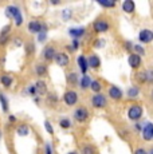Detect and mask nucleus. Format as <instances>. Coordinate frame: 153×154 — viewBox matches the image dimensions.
Wrapping results in <instances>:
<instances>
[{"mask_svg":"<svg viewBox=\"0 0 153 154\" xmlns=\"http://www.w3.org/2000/svg\"><path fill=\"white\" fill-rule=\"evenodd\" d=\"M5 14H7L8 17L14 19L16 27H20V26L23 24V15H22V11H20L19 7H16V5H8V7L5 8Z\"/></svg>","mask_w":153,"mask_h":154,"instance_id":"nucleus-1","label":"nucleus"},{"mask_svg":"<svg viewBox=\"0 0 153 154\" xmlns=\"http://www.w3.org/2000/svg\"><path fill=\"white\" fill-rule=\"evenodd\" d=\"M142 106L141 105H137V103H134V105H130L128 109V118L130 121H133V122H138V121L141 119V117H142Z\"/></svg>","mask_w":153,"mask_h":154,"instance_id":"nucleus-2","label":"nucleus"},{"mask_svg":"<svg viewBox=\"0 0 153 154\" xmlns=\"http://www.w3.org/2000/svg\"><path fill=\"white\" fill-rule=\"evenodd\" d=\"M73 117H74V119L78 123H85V122H87V119H89L90 112L85 106H79V107H76L74 110V112H73Z\"/></svg>","mask_w":153,"mask_h":154,"instance_id":"nucleus-3","label":"nucleus"},{"mask_svg":"<svg viewBox=\"0 0 153 154\" xmlns=\"http://www.w3.org/2000/svg\"><path fill=\"white\" fill-rule=\"evenodd\" d=\"M106 105H108V98L102 93L94 94L92 97V106L94 109H104L106 107Z\"/></svg>","mask_w":153,"mask_h":154,"instance_id":"nucleus-4","label":"nucleus"},{"mask_svg":"<svg viewBox=\"0 0 153 154\" xmlns=\"http://www.w3.org/2000/svg\"><path fill=\"white\" fill-rule=\"evenodd\" d=\"M78 100H79V95L74 90H67L66 93L63 94V102L66 103L67 106H74V105H76Z\"/></svg>","mask_w":153,"mask_h":154,"instance_id":"nucleus-5","label":"nucleus"},{"mask_svg":"<svg viewBox=\"0 0 153 154\" xmlns=\"http://www.w3.org/2000/svg\"><path fill=\"white\" fill-rule=\"evenodd\" d=\"M110 28V23L106 19H97L93 23V29L97 34H102V32H106Z\"/></svg>","mask_w":153,"mask_h":154,"instance_id":"nucleus-6","label":"nucleus"},{"mask_svg":"<svg viewBox=\"0 0 153 154\" xmlns=\"http://www.w3.org/2000/svg\"><path fill=\"white\" fill-rule=\"evenodd\" d=\"M55 63L58 64L59 67H67L70 64V58L69 55L66 54V52L61 51V52H57V55H55Z\"/></svg>","mask_w":153,"mask_h":154,"instance_id":"nucleus-7","label":"nucleus"},{"mask_svg":"<svg viewBox=\"0 0 153 154\" xmlns=\"http://www.w3.org/2000/svg\"><path fill=\"white\" fill-rule=\"evenodd\" d=\"M138 40L141 43H151L153 40V31L152 29H148V28H144L140 31L138 34Z\"/></svg>","mask_w":153,"mask_h":154,"instance_id":"nucleus-8","label":"nucleus"},{"mask_svg":"<svg viewBox=\"0 0 153 154\" xmlns=\"http://www.w3.org/2000/svg\"><path fill=\"white\" fill-rule=\"evenodd\" d=\"M55 55H57V51L52 46H46L42 51V58L45 59L46 62H51L55 59Z\"/></svg>","mask_w":153,"mask_h":154,"instance_id":"nucleus-9","label":"nucleus"},{"mask_svg":"<svg viewBox=\"0 0 153 154\" xmlns=\"http://www.w3.org/2000/svg\"><path fill=\"white\" fill-rule=\"evenodd\" d=\"M128 63H129V66H130V69L137 70V69H140L141 64H142V59L137 54H130L128 58Z\"/></svg>","mask_w":153,"mask_h":154,"instance_id":"nucleus-10","label":"nucleus"},{"mask_svg":"<svg viewBox=\"0 0 153 154\" xmlns=\"http://www.w3.org/2000/svg\"><path fill=\"white\" fill-rule=\"evenodd\" d=\"M142 138L146 142L153 141V123L152 122H146L145 126L142 127Z\"/></svg>","mask_w":153,"mask_h":154,"instance_id":"nucleus-11","label":"nucleus"},{"mask_svg":"<svg viewBox=\"0 0 153 154\" xmlns=\"http://www.w3.org/2000/svg\"><path fill=\"white\" fill-rule=\"evenodd\" d=\"M108 93H109V98L113 100H121L123 97L122 90L120 87H117V86H110Z\"/></svg>","mask_w":153,"mask_h":154,"instance_id":"nucleus-12","label":"nucleus"},{"mask_svg":"<svg viewBox=\"0 0 153 154\" xmlns=\"http://www.w3.org/2000/svg\"><path fill=\"white\" fill-rule=\"evenodd\" d=\"M87 64H89V69L97 70L101 67V59H99L98 55L92 54V55L87 56Z\"/></svg>","mask_w":153,"mask_h":154,"instance_id":"nucleus-13","label":"nucleus"},{"mask_svg":"<svg viewBox=\"0 0 153 154\" xmlns=\"http://www.w3.org/2000/svg\"><path fill=\"white\" fill-rule=\"evenodd\" d=\"M42 26H43V23H40L39 20H31L27 26V29H28L30 34H36L38 35L40 31H42Z\"/></svg>","mask_w":153,"mask_h":154,"instance_id":"nucleus-14","label":"nucleus"},{"mask_svg":"<svg viewBox=\"0 0 153 154\" xmlns=\"http://www.w3.org/2000/svg\"><path fill=\"white\" fill-rule=\"evenodd\" d=\"M85 34H86V29L83 27H78V28L74 27V28L69 29V35L73 36V39H76V40H79V38L85 36Z\"/></svg>","mask_w":153,"mask_h":154,"instance_id":"nucleus-15","label":"nucleus"},{"mask_svg":"<svg viewBox=\"0 0 153 154\" xmlns=\"http://www.w3.org/2000/svg\"><path fill=\"white\" fill-rule=\"evenodd\" d=\"M76 63H78L81 72L83 74V75H86L87 69H89V64H87V58L85 55H79L78 59H76Z\"/></svg>","mask_w":153,"mask_h":154,"instance_id":"nucleus-16","label":"nucleus"},{"mask_svg":"<svg viewBox=\"0 0 153 154\" xmlns=\"http://www.w3.org/2000/svg\"><path fill=\"white\" fill-rule=\"evenodd\" d=\"M35 88H36V94L38 95H46L47 94V83L45 81H42V79H39V81L35 83Z\"/></svg>","mask_w":153,"mask_h":154,"instance_id":"nucleus-17","label":"nucleus"},{"mask_svg":"<svg viewBox=\"0 0 153 154\" xmlns=\"http://www.w3.org/2000/svg\"><path fill=\"white\" fill-rule=\"evenodd\" d=\"M136 10V3L133 0H125L122 3V11L126 14H133Z\"/></svg>","mask_w":153,"mask_h":154,"instance_id":"nucleus-18","label":"nucleus"},{"mask_svg":"<svg viewBox=\"0 0 153 154\" xmlns=\"http://www.w3.org/2000/svg\"><path fill=\"white\" fill-rule=\"evenodd\" d=\"M66 82L69 83L70 86H75L76 83H79V74L78 72H69L66 75Z\"/></svg>","mask_w":153,"mask_h":154,"instance_id":"nucleus-19","label":"nucleus"},{"mask_svg":"<svg viewBox=\"0 0 153 154\" xmlns=\"http://www.w3.org/2000/svg\"><path fill=\"white\" fill-rule=\"evenodd\" d=\"M14 79L12 76H10L8 74H3V75H0V83H2L3 86H4L5 88L11 87V85H12Z\"/></svg>","mask_w":153,"mask_h":154,"instance_id":"nucleus-20","label":"nucleus"},{"mask_svg":"<svg viewBox=\"0 0 153 154\" xmlns=\"http://www.w3.org/2000/svg\"><path fill=\"white\" fill-rule=\"evenodd\" d=\"M16 133L20 137H26V135H28V133H30V127L26 125V123H20V125L16 127Z\"/></svg>","mask_w":153,"mask_h":154,"instance_id":"nucleus-21","label":"nucleus"},{"mask_svg":"<svg viewBox=\"0 0 153 154\" xmlns=\"http://www.w3.org/2000/svg\"><path fill=\"white\" fill-rule=\"evenodd\" d=\"M79 85H81V88L82 90H87V88H90V85H92V79H90V76L87 75H83L82 76V79L79 81Z\"/></svg>","mask_w":153,"mask_h":154,"instance_id":"nucleus-22","label":"nucleus"},{"mask_svg":"<svg viewBox=\"0 0 153 154\" xmlns=\"http://www.w3.org/2000/svg\"><path fill=\"white\" fill-rule=\"evenodd\" d=\"M35 72L38 76H46L47 75V66L43 63H38L35 66Z\"/></svg>","mask_w":153,"mask_h":154,"instance_id":"nucleus-23","label":"nucleus"},{"mask_svg":"<svg viewBox=\"0 0 153 154\" xmlns=\"http://www.w3.org/2000/svg\"><path fill=\"white\" fill-rule=\"evenodd\" d=\"M81 153L82 154H97V150L93 145L85 143V145H82V147H81Z\"/></svg>","mask_w":153,"mask_h":154,"instance_id":"nucleus-24","label":"nucleus"},{"mask_svg":"<svg viewBox=\"0 0 153 154\" xmlns=\"http://www.w3.org/2000/svg\"><path fill=\"white\" fill-rule=\"evenodd\" d=\"M0 105H2V109H3V111L4 112H7L8 110H10V103H8V99L3 93H0Z\"/></svg>","mask_w":153,"mask_h":154,"instance_id":"nucleus-25","label":"nucleus"},{"mask_svg":"<svg viewBox=\"0 0 153 154\" xmlns=\"http://www.w3.org/2000/svg\"><path fill=\"white\" fill-rule=\"evenodd\" d=\"M90 90H92L94 94L101 93V90H102V83H101L99 81H92V85H90Z\"/></svg>","mask_w":153,"mask_h":154,"instance_id":"nucleus-26","label":"nucleus"},{"mask_svg":"<svg viewBox=\"0 0 153 154\" xmlns=\"http://www.w3.org/2000/svg\"><path fill=\"white\" fill-rule=\"evenodd\" d=\"M97 3L104 8H114L116 7V2H114V0H97Z\"/></svg>","mask_w":153,"mask_h":154,"instance_id":"nucleus-27","label":"nucleus"},{"mask_svg":"<svg viewBox=\"0 0 153 154\" xmlns=\"http://www.w3.org/2000/svg\"><path fill=\"white\" fill-rule=\"evenodd\" d=\"M138 94H140V88H138L137 86H132V87L128 90V97L129 98H132V99L137 98Z\"/></svg>","mask_w":153,"mask_h":154,"instance_id":"nucleus-28","label":"nucleus"},{"mask_svg":"<svg viewBox=\"0 0 153 154\" xmlns=\"http://www.w3.org/2000/svg\"><path fill=\"white\" fill-rule=\"evenodd\" d=\"M136 81L138 85H144L146 83V71H141V72L136 74Z\"/></svg>","mask_w":153,"mask_h":154,"instance_id":"nucleus-29","label":"nucleus"},{"mask_svg":"<svg viewBox=\"0 0 153 154\" xmlns=\"http://www.w3.org/2000/svg\"><path fill=\"white\" fill-rule=\"evenodd\" d=\"M46 39H47V26L43 24L42 26V31L38 34V40H39L40 43H43Z\"/></svg>","mask_w":153,"mask_h":154,"instance_id":"nucleus-30","label":"nucleus"},{"mask_svg":"<svg viewBox=\"0 0 153 154\" xmlns=\"http://www.w3.org/2000/svg\"><path fill=\"white\" fill-rule=\"evenodd\" d=\"M59 126L62 127V129H70V127H71V122H70L69 118H61Z\"/></svg>","mask_w":153,"mask_h":154,"instance_id":"nucleus-31","label":"nucleus"},{"mask_svg":"<svg viewBox=\"0 0 153 154\" xmlns=\"http://www.w3.org/2000/svg\"><path fill=\"white\" fill-rule=\"evenodd\" d=\"M26 52H27V55H31L35 52V44L32 42H27L26 43Z\"/></svg>","mask_w":153,"mask_h":154,"instance_id":"nucleus-32","label":"nucleus"},{"mask_svg":"<svg viewBox=\"0 0 153 154\" xmlns=\"http://www.w3.org/2000/svg\"><path fill=\"white\" fill-rule=\"evenodd\" d=\"M133 50H134V52H136L137 55H140V56H142L144 54H145V48H144L141 44H134Z\"/></svg>","mask_w":153,"mask_h":154,"instance_id":"nucleus-33","label":"nucleus"},{"mask_svg":"<svg viewBox=\"0 0 153 154\" xmlns=\"http://www.w3.org/2000/svg\"><path fill=\"white\" fill-rule=\"evenodd\" d=\"M58 95L57 94H54V93H50L48 94V97H47V100H48L50 103H51V105H54V103H57L58 102Z\"/></svg>","mask_w":153,"mask_h":154,"instance_id":"nucleus-34","label":"nucleus"},{"mask_svg":"<svg viewBox=\"0 0 153 154\" xmlns=\"http://www.w3.org/2000/svg\"><path fill=\"white\" fill-rule=\"evenodd\" d=\"M45 127H46V131L50 135L54 134V129H52V125L50 123V121H45Z\"/></svg>","mask_w":153,"mask_h":154,"instance_id":"nucleus-35","label":"nucleus"},{"mask_svg":"<svg viewBox=\"0 0 153 154\" xmlns=\"http://www.w3.org/2000/svg\"><path fill=\"white\" fill-rule=\"evenodd\" d=\"M146 83H148V85H153V70H148V71H146Z\"/></svg>","mask_w":153,"mask_h":154,"instance_id":"nucleus-36","label":"nucleus"},{"mask_svg":"<svg viewBox=\"0 0 153 154\" xmlns=\"http://www.w3.org/2000/svg\"><path fill=\"white\" fill-rule=\"evenodd\" d=\"M94 48H102V47L105 46V40L104 39H97V40H94Z\"/></svg>","mask_w":153,"mask_h":154,"instance_id":"nucleus-37","label":"nucleus"},{"mask_svg":"<svg viewBox=\"0 0 153 154\" xmlns=\"http://www.w3.org/2000/svg\"><path fill=\"white\" fill-rule=\"evenodd\" d=\"M10 31H11V26H5L4 28L2 29V32H0V36H10Z\"/></svg>","mask_w":153,"mask_h":154,"instance_id":"nucleus-38","label":"nucleus"},{"mask_svg":"<svg viewBox=\"0 0 153 154\" xmlns=\"http://www.w3.org/2000/svg\"><path fill=\"white\" fill-rule=\"evenodd\" d=\"M27 91H28V94H30L31 97H36V95H38V94H36V88H35V85H31V86H28Z\"/></svg>","mask_w":153,"mask_h":154,"instance_id":"nucleus-39","label":"nucleus"},{"mask_svg":"<svg viewBox=\"0 0 153 154\" xmlns=\"http://www.w3.org/2000/svg\"><path fill=\"white\" fill-rule=\"evenodd\" d=\"M11 36H0V46H5L8 42H10Z\"/></svg>","mask_w":153,"mask_h":154,"instance_id":"nucleus-40","label":"nucleus"},{"mask_svg":"<svg viewBox=\"0 0 153 154\" xmlns=\"http://www.w3.org/2000/svg\"><path fill=\"white\" fill-rule=\"evenodd\" d=\"M73 44H71V50L73 51H75V50H78L79 48V46H81V44H79V40H76V39H73V42H71Z\"/></svg>","mask_w":153,"mask_h":154,"instance_id":"nucleus-41","label":"nucleus"},{"mask_svg":"<svg viewBox=\"0 0 153 154\" xmlns=\"http://www.w3.org/2000/svg\"><path fill=\"white\" fill-rule=\"evenodd\" d=\"M45 153L46 154H52V146L47 142V143H45Z\"/></svg>","mask_w":153,"mask_h":154,"instance_id":"nucleus-42","label":"nucleus"},{"mask_svg":"<svg viewBox=\"0 0 153 154\" xmlns=\"http://www.w3.org/2000/svg\"><path fill=\"white\" fill-rule=\"evenodd\" d=\"M133 42H125V48H126V51L129 52V54H130V51L132 50H133Z\"/></svg>","mask_w":153,"mask_h":154,"instance_id":"nucleus-43","label":"nucleus"},{"mask_svg":"<svg viewBox=\"0 0 153 154\" xmlns=\"http://www.w3.org/2000/svg\"><path fill=\"white\" fill-rule=\"evenodd\" d=\"M12 43H15V46H16V47L23 46V40L20 39V38H15V39H12Z\"/></svg>","mask_w":153,"mask_h":154,"instance_id":"nucleus-44","label":"nucleus"},{"mask_svg":"<svg viewBox=\"0 0 153 154\" xmlns=\"http://www.w3.org/2000/svg\"><path fill=\"white\" fill-rule=\"evenodd\" d=\"M62 16H63V19H70V16H71V12H70L69 10H63V14H62Z\"/></svg>","mask_w":153,"mask_h":154,"instance_id":"nucleus-45","label":"nucleus"},{"mask_svg":"<svg viewBox=\"0 0 153 154\" xmlns=\"http://www.w3.org/2000/svg\"><path fill=\"white\" fill-rule=\"evenodd\" d=\"M134 154H148V152H146V150L144 149V147H138V149H136Z\"/></svg>","mask_w":153,"mask_h":154,"instance_id":"nucleus-46","label":"nucleus"},{"mask_svg":"<svg viewBox=\"0 0 153 154\" xmlns=\"http://www.w3.org/2000/svg\"><path fill=\"white\" fill-rule=\"evenodd\" d=\"M8 122L15 123L16 122V117H15V115H10V117H8Z\"/></svg>","mask_w":153,"mask_h":154,"instance_id":"nucleus-47","label":"nucleus"},{"mask_svg":"<svg viewBox=\"0 0 153 154\" xmlns=\"http://www.w3.org/2000/svg\"><path fill=\"white\" fill-rule=\"evenodd\" d=\"M134 127H136V130H137V131H141V129H142V126H141L138 122H136V126H134Z\"/></svg>","mask_w":153,"mask_h":154,"instance_id":"nucleus-48","label":"nucleus"},{"mask_svg":"<svg viewBox=\"0 0 153 154\" xmlns=\"http://www.w3.org/2000/svg\"><path fill=\"white\" fill-rule=\"evenodd\" d=\"M51 4H59V0H51Z\"/></svg>","mask_w":153,"mask_h":154,"instance_id":"nucleus-49","label":"nucleus"},{"mask_svg":"<svg viewBox=\"0 0 153 154\" xmlns=\"http://www.w3.org/2000/svg\"><path fill=\"white\" fill-rule=\"evenodd\" d=\"M67 154H79L78 152H76V150H73V152H69V153H67Z\"/></svg>","mask_w":153,"mask_h":154,"instance_id":"nucleus-50","label":"nucleus"},{"mask_svg":"<svg viewBox=\"0 0 153 154\" xmlns=\"http://www.w3.org/2000/svg\"><path fill=\"white\" fill-rule=\"evenodd\" d=\"M148 154H153V147H152V149H151V152H149Z\"/></svg>","mask_w":153,"mask_h":154,"instance_id":"nucleus-51","label":"nucleus"},{"mask_svg":"<svg viewBox=\"0 0 153 154\" xmlns=\"http://www.w3.org/2000/svg\"><path fill=\"white\" fill-rule=\"evenodd\" d=\"M3 137V133H2V130H0V138H2Z\"/></svg>","mask_w":153,"mask_h":154,"instance_id":"nucleus-52","label":"nucleus"},{"mask_svg":"<svg viewBox=\"0 0 153 154\" xmlns=\"http://www.w3.org/2000/svg\"><path fill=\"white\" fill-rule=\"evenodd\" d=\"M151 98H152V100H153V91H152V94H151Z\"/></svg>","mask_w":153,"mask_h":154,"instance_id":"nucleus-53","label":"nucleus"}]
</instances>
